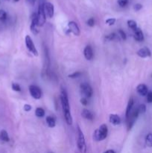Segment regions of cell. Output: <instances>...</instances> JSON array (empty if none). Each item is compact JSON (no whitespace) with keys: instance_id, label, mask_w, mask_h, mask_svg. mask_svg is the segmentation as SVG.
Here are the masks:
<instances>
[{"instance_id":"1","label":"cell","mask_w":152,"mask_h":153,"mask_svg":"<svg viewBox=\"0 0 152 153\" xmlns=\"http://www.w3.org/2000/svg\"><path fill=\"white\" fill-rule=\"evenodd\" d=\"M60 97H61L62 109H63V115H64L65 120L68 125L71 126L73 123V119H72L71 112H70V105H69L67 93H66V90L64 88L61 89Z\"/></svg>"},{"instance_id":"2","label":"cell","mask_w":152,"mask_h":153,"mask_svg":"<svg viewBox=\"0 0 152 153\" xmlns=\"http://www.w3.org/2000/svg\"><path fill=\"white\" fill-rule=\"evenodd\" d=\"M108 134V128L106 124H102L93 133V139L95 141H101L106 139Z\"/></svg>"},{"instance_id":"3","label":"cell","mask_w":152,"mask_h":153,"mask_svg":"<svg viewBox=\"0 0 152 153\" xmlns=\"http://www.w3.org/2000/svg\"><path fill=\"white\" fill-rule=\"evenodd\" d=\"M77 132H78V142L77 145L79 151L81 153H87V146L85 141L84 134L81 131L80 126H77Z\"/></svg>"},{"instance_id":"4","label":"cell","mask_w":152,"mask_h":153,"mask_svg":"<svg viewBox=\"0 0 152 153\" xmlns=\"http://www.w3.org/2000/svg\"><path fill=\"white\" fill-rule=\"evenodd\" d=\"M37 16H38V26H39V27L43 26L45 23V21H46V15L45 14V11H44L43 4H40L39 5Z\"/></svg>"},{"instance_id":"5","label":"cell","mask_w":152,"mask_h":153,"mask_svg":"<svg viewBox=\"0 0 152 153\" xmlns=\"http://www.w3.org/2000/svg\"><path fill=\"white\" fill-rule=\"evenodd\" d=\"M25 41H26V47L28 49V51L31 53H32L34 55H35V56H38V52L37 50V49H36L35 45H34L32 37H30L29 35H26V38H25Z\"/></svg>"},{"instance_id":"6","label":"cell","mask_w":152,"mask_h":153,"mask_svg":"<svg viewBox=\"0 0 152 153\" xmlns=\"http://www.w3.org/2000/svg\"><path fill=\"white\" fill-rule=\"evenodd\" d=\"M80 88H81V92L83 95H84L86 97H91L93 94V90L92 88V87L87 82L82 83L80 85Z\"/></svg>"},{"instance_id":"7","label":"cell","mask_w":152,"mask_h":153,"mask_svg":"<svg viewBox=\"0 0 152 153\" xmlns=\"http://www.w3.org/2000/svg\"><path fill=\"white\" fill-rule=\"evenodd\" d=\"M28 90H29V93L31 96L34 99H39L41 98L42 90L38 86L34 85H30L29 87H28Z\"/></svg>"},{"instance_id":"8","label":"cell","mask_w":152,"mask_h":153,"mask_svg":"<svg viewBox=\"0 0 152 153\" xmlns=\"http://www.w3.org/2000/svg\"><path fill=\"white\" fill-rule=\"evenodd\" d=\"M44 11H45V15L49 18H52L54 17L55 14V8H54V5L51 2H45L43 4Z\"/></svg>"},{"instance_id":"9","label":"cell","mask_w":152,"mask_h":153,"mask_svg":"<svg viewBox=\"0 0 152 153\" xmlns=\"http://www.w3.org/2000/svg\"><path fill=\"white\" fill-rule=\"evenodd\" d=\"M68 27H69V32H71L75 36H79L81 34V30L79 28L78 25L75 22L70 21L68 23Z\"/></svg>"},{"instance_id":"10","label":"cell","mask_w":152,"mask_h":153,"mask_svg":"<svg viewBox=\"0 0 152 153\" xmlns=\"http://www.w3.org/2000/svg\"><path fill=\"white\" fill-rule=\"evenodd\" d=\"M38 16L37 14H34L32 17V23H31V32L34 35L38 34L39 33V29H38Z\"/></svg>"},{"instance_id":"11","label":"cell","mask_w":152,"mask_h":153,"mask_svg":"<svg viewBox=\"0 0 152 153\" xmlns=\"http://www.w3.org/2000/svg\"><path fill=\"white\" fill-rule=\"evenodd\" d=\"M136 54H137L139 57L142 58H145L151 56V52L148 47H143L142 49H139Z\"/></svg>"},{"instance_id":"12","label":"cell","mask_w":152,"mask_h":153,"mask_svg":"<svg viewBox=\"0 0 152 153\" xmlns=\"http://www.w3.org/2000/svg\"><path fill=\"white\" fill-rule=\"evenodd\" d=\"M84 55L85 58L88 60V61H91L94 57V53H93V50L92 49L90 46H87L84 49Z\"/></svg>"},{"instance_id":"13","label":"cell","mask_w":152,"mask_h":153,"mask_svg":"<svg viewBox=\"0 0 152 153\" xmlns=\"http://www.w3.org/2000/svg\"><path fill=\"white\" fill-rule=\"evenodd\" d=\"M136 91L140 96H145L148 94V88L145 84H140V85H139L138 86L136 87Z\"/></svg>"},{"instance_id":"14","label":"cell","mask_w":152,"mask_h":153,"mask_svg":"<svg viewBox=\"0 0 152 153\" xmlns=\"http://www.w3.org/2000/svg\"><path fill=\"white\" fill-rule=\"evenodd\" d=\"M134 37L136 41H143L144 40V34L142 30L139 28H137L134 30Z\"/></svg>"},{"instance_id":"15","label":"cell","mask_w":152,"mask_h":153,"mask_svg":"<svg viewBox=\"0 0 152 153\" xmlns=\"http://www.w3.org/2000/svg\"><path fill=\"white\" fill-rule=\"evenodd\" d=\"M134 99L130 98L128 101V105H127L126 113H125V116H126L127 120H128V118L130 117V114H131V112H132V108H133V106H134Z\"/></svg>"},{"instance_id":"16","label":"cell","mask_w":152,"mask_h":153,"mask_svg":"<svg viewBox=\"0 0 152 153\" xmlns=\"http://www.w3.org/2000/svg\"><path fill=\"white\" fill-rule=\"evenodd\" d=\"M109 120L114 126H118L121 123V118L117 114H111L109 117Z\"/></svg>"},{"instance_id":"17","label":"cell","mask_w":152,"mask_h":153,"mask_svg":"<svg viewBox=\"0 0 152 153\" xmlns=\"http://www.w3.org/2000/svg\"><path fill=\"white\" fill-rule=\"evenodd\" d=\"M81 116L83 117L84 119H87V120H92L93 119V113L89 111L87 108H84L81 112Z\"/></svg>"},{"instance_id":"18","label":"cell","mask_w":152,"mask_h":153,"mask_svg":"<svg viewBox=\"0 0 152 153\" xmlns=\"http://www.w3.org/2000/svg\"><path fill=\"white\" fill-rule=\"evenodd\" d=\"M45 121L47 123L48 126L50 128H54L56 126V120L54 117L51 116H48L45 118Z\"/></svg>"},{"instance_id":"19","label":"cell","mask_w":152,"mask_h":153,"mask_svg":"<svg viewBox=\"0 0 152 153\" xmlns=\"http://www.w3.org/2000/svg\"><path fill=\"white\" fill-rule=\"evenodd\" d=\"M0 139L4 142H8L10 140L8 132H6L5 130H2L0 132Z\"/></svg>"},{"instance_id":"20","label":"cell","mask_w":152,"mask_h":153,"mask_svg":"<svg viewBox=\"0 0 152 153\" xmlns=\"http://www.w3.org/2000/svg\"><path fill=\"white\" fill-rule=\"evenodd\" d=\"M145 144L148 147H152V133H148L145 137Z\"/></svg>"},{"instance_id":"21","label":"cell","mask_w":152,"mask_h":153,"mask_svg":"<svg viewBox=\"0 0 152 153\" xmlns=\"http://www.w3.org/2000/svg\"><path fill=\"white\" fill-rule=\"evenodd\" d=\"M35 115L38 117H43L45 116V110L42 108H36Z\"/></svg>"},{"instance_id":"22","label":"cell","mask_w":152,"mask_h":153,"mask_svg":"<svg viewBox=\"0 0 152 153\" xmlns=\"http://www.w3.org/2000/svg\"><path fill=\"white\" fill-rule=\"evenodd\" d=\"M128 27L130 28H131L132 30H134V31L136 28H137V23H136V22L134 21V20H128Z\"/></svg>"},{"instance_id":"23","label":"cell","mask_w":152,"mask_h":153,"mask_svg":"<svg viewBox=\"0 0 152 153\" xmlns=\"http://www.w3.org/2000/svg\"><path fill=\"white\" fill-rule=\"evenodd\" d=\"M7 19V13L5 11L0 10V21H5Z\"/></svg>"},{"instance_id":"24","label":"cell","mask_w":152,"mask_h":153,"mask_svg":"<svg viewBox=\"0 0 152 153\" xmlns=\"http://www.w3.org/2000/svg\"><path fill=\"white\" fill-rule=\"evenodd\" d=\"M137 111H139V114H144L145 112L146 111V106L144 104H141L137 108Z\"/></svg>"},{"instance_id":"25","label":"cell","mask_w":152,"mask_h":153,"mask_svg":"<svg viewBox=\"0 0 152 153\" xmlns=\"http://www.w3.org/2000/svg\"><path fill=\"white\" fill-rule=\"evenodd\" d=\"M81 76V72H79V71H76V72H75V73L69 75L68 77L70 78V79H76V78H78V77H80Z\"/></svg>"},{"instance_id":"26","label":"cell","mask_w":152,"mask_h":153,"mask_svg":"<svg viewBox=\"0 0 152 153\" xmlns=\"http://www.w3.org/2000/svg\"><path fill=\"white\" fill-rule=\"evenodd\" d=\"M11 87L14 91H16V92L21 91V87L20 86V85H18L17 83H12Z\"/></svg>"},{"instance_id":"27","label":"cell","mask_w":152,"mask_h":153,"mask_svg":"<svg viewBox=\"0 0 152 153\" xmlns=\"http://www.w3.org/2000/svg\"><path fill=\"white\" fill-rule=\"evenodd\" d=\"M117 2H118V5L122 7V8H124L128 4V0H118Z\"/></svg>"},{"instance_id":"28","label":"cell","mask_w":152,"mask_h":153,"mask_svg":"<svg viewBox=\"0 0 152 153\" xmlns=\"http://www.w3.org/2000/svg\"><path fill=\"white\" fill-rule=\"evenodd\" d=\"M118 35L120 36L122 39L124 40H126L127 35H126V34H125V32H124L123 30H122V29L118 30Z\"/></svg>"},{"instance_id":"29","label":"cell","mask_w":152,"mask_h":153,"mask_svg":"<svg viewBox=\"0 0 152 153\" xmlns=\"http://www.w3.org/2000/svg\"><path fill=\"white\" fill-rule=\"evenodd\" d=\"M116 34L115 33H111L105 36V39L107 40H113L115 39V37H116Z\"/></svg>"},{"instance_id":"30","label":"cell","mask_w":152,"mask_h":153,"mask_svg":"<svg viewBox=\"0 0 152 153\" xmlns=\"http://www.w3.org/2000/svg\"><path fill=\"white\" fill-rule=\"evenodd\" d=\"M105 23H106V24H107L108 26H113V25L115 24V23H116V19H115V18H110V19H107Z\"/></svg>"},{"instance_id":"31","label":"cell","mask_w":152,"mask_h":153,"mask_svg":"<svg viewBox=\"0 0 152 153\" xmlns=\"http://www.w3.org/2000/svg\"><path fill=\"white\" fill-rule=\"evenodd\" d=\"M87 24L89 27H93L94 25H95V20H94L93 17L89 18V20L87 21Z\"/></svg>"},{"instance_id":"32","label":"cell","mask_w":152,"mask_h":153,"mask_svg":"<svg viewBox=\"0 0 152 153\" xmlns=\"http://www.w3.org/2000/svg\"><path fill=\"white\" fill-rule=\"evenodd\" d=\"M146 99L148 103H152V91H148L146 95Z\"/></svg>"},{"instance_id":"33","label":"cell","mask_w":152,"mask_h":153,"mask_svg":"<svg viewBox=\"0 0 152 153\" xmlns=\"http://www.w3.org/2000/svg\"><path fill=\"white\" fill-rule=\"evenodd\" d=\"M142 8V5L139 4V3H137V4H135L134 5V9L135 11H140Z\"/></svg>"},{"instance_id":"34","label":"cell","mask_w":152,"mask_h":153,"mask_svg":"<svg viewBox=\"0 0 152 153\" xmlns=\"http://www.w3.org/2000/svg\"><path fill=\"white\" fill-rule=\"evenodd\" d=\"M23 108H24V111H25L28 112V111H30L32 110V105H31L25 104V105H24Z\"/></svg>"},{"instance_id":"35","label":"cell","mask_w":152,"mask_h":153,"mask_svg":"<svg viewBox=\"0 0 152 153\" xmlns=\"http://www.w3.org/2000/svg\"><path fill=\"white\" fill-rule=\"evenodd\" d=\"M81 103L83 105L86 106L88 104V101H87V99L86 98H82L81 99Z\"/></svg>"},{"instance_id":"36","label":"cell","mask_w":152,"mask_h":153,"mask_svg":"<svg viewBox=\"0 0 152 153\" xmlns=\"http://www.w3.org/2000/svg\"><path fill=\"white\" fill-rule=\"evenodd\" d=\"M104 153H116V152H115L114 150H112V149H109V150L105 151Z\"/></svg>"},{"instance_id":"37","label":"cell","mask_w":152,"mask_h":153,"mask_svg":"<svg viewBox=\"0 0 152 153\" xmlns=\"http://www.w3.org/2000/svg\"><path fill=\"white\" fill-rule=\"evenodd\" d=\"M36 1H37V0H28V2H30V4L32 5H34L36 2Z\"/></svg>"},{"instance_id":"38","label":"cell","mask_w":152,"mask_h":153,"mask_svg":"<svg viewBox=\"0 0 152 153\" xmlns=\"http://www.w3.org/2000/svg\"><path fill=\"white\" fill-rule=\"evenodd\" d=\"M14 2H19V1H20V0H14Z\"/></svg>"}]
</instances>
